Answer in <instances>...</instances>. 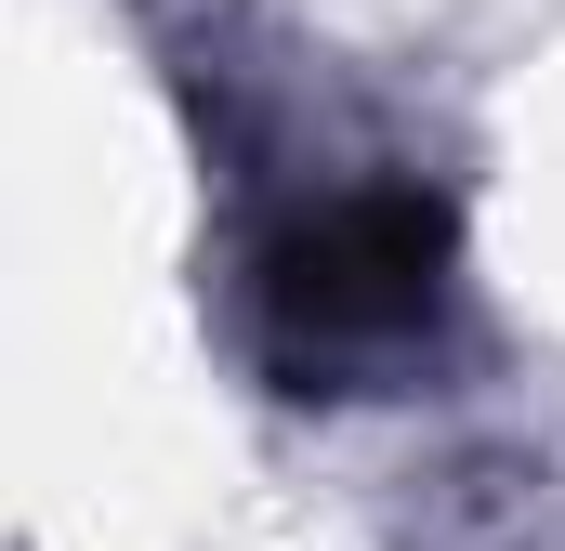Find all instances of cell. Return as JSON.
Wrapping results in <instances>:
<instances>
[{
	"mask_svg": "<svg viewBox=\"0 0 565 551\" xmlns=\"http://www.w3.org/2000/svg\"><path fill=\"white\" fill-rule=\"evenodd\" d=\"M460 289V224L422 184H342L316 210H289L264 237L250 315H264V368L289 395H369L408 381L447 328Z\"/></svg>",
	"mask_w": 565,
	"mask_h": 551,
	"instance_id": "1",
	"label": "cell"
}]
</instances>
